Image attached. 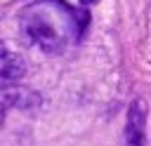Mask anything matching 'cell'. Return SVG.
Returning <instances> with one entry per match:
<instances>
[{
    "instance_id": "1",
    "label": "cell",
    "mask_w": 151,
    "mask_h": 146,
    "mask_svg": "<svg viewBox=\"0 0 151 146\" xmlns=\"http://www.w3.org/2000/svg\"><path fill=\"white\" fill-rule=\"evenodd\" d=\"M87 26V12L64 0H33L19 12V31L28 45L42 52H64L78 42Z\"/></svg>"
},
{
    "instance_id": "2",
    "label": "cell",
    "mask_w": 151,
    "mask_h": 146,
    "mask_svg": "<svg viewBox=\"0 0 151 146\" xmlns=\"http://www.w3.org/2000/svg\"><path fill=\"white\" fill-rule=\"evenodd\" d=\"M40 104V94L21 87V85H7L0 89V125L5 120V115L14 108H35Z\"/></svg>"
},
{
    "instance_id": "3",
    "label": "cell",
    "mask_w": 151,
    "mask_h": 146,
    "mask_svg": "<svg viewBox=\"0 0 151 146\" xmlns=\"http://www.w3.org/2000/svg\"><path fill=\"white\" fill-rule=\"evenodd\" d=\"M144 144H146V104L144 99H134L127 108L125 146H144Z\"/></svg>"
},
{
    "instance_id": "4",
    "label": "cell",
    "mask_w": 151,
    "mask_h": 146,
    "mask_svg": "<svg viewBox=\"0 0 151 146\" xmlns=\"http://www.w3.org/2000/svg\"><path fill=\"white\" fill-rule=\"evenodd\" d=\"M26 75V64L24 59L7 47V42L0 40V80L2 82H17Z\"/></svg>"
},
{
    "instance_id": "5",
    "label": "cell",
    "mask_w": 151,
    "mask_h": 146,
    "mask_svg": "<svg viewBox=\"0 0 151 146\" xmlns=\"http://www.w3.org/2000/svg\"><path fill=\"white\" fill-rule=\"evenodd\" d=\"M83 5H90V2H97V0H80Z\"/></svg>"
}]
</instances>
